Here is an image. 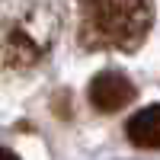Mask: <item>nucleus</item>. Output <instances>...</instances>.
I'll return each instance as SVG.
<instances>
[{
	"label": "nucleus",
	"mask_w": 160,
	"mask_h": 160,
	"mask_svg": "<svg viewBox=\"0 0 160 160\" xmlns=\"http://www.w3.org/2000/svg\"><path fill=\"white\" fill-rule=\"evenodd\" d=\"M154 22L151 0H83L80 3V45L90 51H135Z\"/></svg>",
	"instance_id": "obj_1"
},
{
	"label": "nucleus",
	"mask_w": 160,
	"mask_h": 160,
	"mask_svg": "<svg viewBox=\"0 0 160 160\" xmlns=\"http://www.w3.org/2000/svg\"><path fill=\"white\" fill-rule=\"evenodd\" d=\"M135 96H138V87L118 71H102L90 80V102L99 112H118L135 102Z\"/></svg>",
	"instance_id": "obj_2"
},
{
	"label": "nucleus",
	"mask_w": 160,
	"mask_h": 160,
	"mask_svg": "<svg viewBox=\"0 0 160 160\" xmlns=\"http://www.w3.org/2000/svg\"><path fill=\"white\" fill-rule=\"evenodd\" d=\"M128 141L135 144V148H144V151H157L160 148V102L148 106V109H141L128 118Z\"/></svg>",
	"instance_id": "obj_3"
},
{
	"label": "nucleus",
	"mask_w": 160,
	"mask_h": 160,
	"mask_svg": "<svg viewBox=\"0 0 160 160\" xmlns=\"http://www.w3.org/2000/svg\"><path fill=\"white\" fill-rule=\"evenodd\" d=\"M38 45L32 42L22 29H7L3 32V45H0V61L10 64V68H26V64H35L38 61Z\"/></svg>",
	"instance_id": "obj_4"
},
{
	"label": "nucleus",
	"mask_w": 160,
	"mask_h": 160,
	"mask_svg": "<svg viewBox=\"0 0 160 160\" xmlns=\"http://www.w3.org/2000/svg\"><path fill=\"white\" fill-rule=\"evenodd\" d=\"M0 160H19L13 151H7V148H0Z\"/></svg>",
	"instance_id": "obj_5"
}]
</instances>
